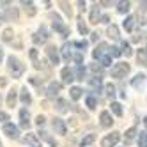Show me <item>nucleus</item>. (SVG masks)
I'll list each match as a JSON object with an SVG mask.
<instances>
[{"mask_svg":"<svg viewBox=\"0 0 147 147\" xmlns=\"http://www.w3.org/2000/svg\"><path fill=\"white\" fill-rule=\"evenodd\" d=\"M119 140H121V133H119V131H113V133L107 135V136L101 140V147H113Z\"/></svg>","mask_w":147,"mask_h":147,"instance_id":"5","label":"nucleus"},{"mask_svg":"<svg viewBox=\"0 0 147 147\" xmlns=\"http://www.w3.org/2000/svg\"><path fill=\"white\" fill-rule=\"evenodd\" d=\"M98 37H99V34H98V32H94V34H92V41H98Z\"/></svg>","mask_w":147,"mask_h":147,"instance_id":"50","label":"nucleus"},{"mask_svg":"<svg viewBox=\"0 0 147 147\" xmlns=\"http://www.w3.org/2000/svg\"><path fill=\"white\" fill-rule=\"evenodd\" d=\"M39 135H41V136H43V138H45V140H46V142H48V144H50L51 147H57V142H55L53 138H51V136H50V135H48L46 131H41Z\"/></svg>","mask_w":147,"mask_h":147,"instance_id":"35","label":"nucleus"},{"mask_svg":"<svg viewBox=\"0 0 147 147\" xmlns=\"http://www.w3.org/2000/svg\"><path fill=\"white\" fill-rule=\"evenodd\" d=\"M117 5H119V7H117V11H119L121 14H124V13H128V11H129V5H131V4H129V2H119Z\"/></svg>","mask_w":147,"mask_h":147,"instance_id":"32","label":"nucleus"},{"mask_svg":"<svg viewBox=\"0 0 147 147\" xmlns=\"http://www.w3.org/2000/svg\"><path fill=\"white\" fill-rule=\"evenodd\" d=\"M140 39H142V36H140V34H136V36H133V41H135V43H138Z\"/></svg>","mask_w":147,"mask_h":147,"instance_id":"49","label":"nucleus"},{"mask_svg":"<svg viewBox=\"0 0 147 147\" xmlns=\"http://www.w3.org/2000/svg\"><path fill=\"white\" fill-rule=\"evenodd\" d=\"M133 53V50L129 46V43H126V41H122V50H121V55H126V57H129Z\"/></svg>","mask_w":147,"mask_h":147,"instance_id":"28","label":"nucleus"},{"mask_svg":"<svg viewBox=\"0 0 147 147\" xmlns=\"http://www.w3.org/2000/svg\"><path fill=\"white\" fill-rule=\"evenodd\" d=\"M60 51H62V57H64V60H67V62H69V60L73 59V51H71V43H66L64 46H62V50H60Z\"/></svg>","mask_w":147,"mask_h":147,"instance_id":"17","label":"nucleus"},{"mask_svg":"<svg viewBox=\"0 0 147 147\" xmlns=\"http://www.w3.org/2000/svg\"><path fill=\"white\" fill-rule=\"evenodd\" d=\"M107 96L108 98H115V87L112 85V83H108V85H107Z\"/></svg>","mask_w":147,"mask_h":147,"instance_id":"42","label":"nucleus"},{"mask_svg":"<svg viewBox=\"0 0 147 147\" xmlns=\"http://www.w3.org/2000/svg\"><path fill=\"white\" fill-rule=\"evenodd\" d=\"M2 131L9 136V138H13V140H18V138H20L18 126H14L13 122H5V124H4V128H2Z\"/></svg>","mask_w":147,"mask_h":147,"instance_id":"6","label":"nucleus"},{"mask_svg":"<svg viewBox=\"0 0 147 147\" xmlns=\"http://www.w3.org/2000/svg\"><path fill=\"white\" fill-rule=\"evenodd\" d=\"M99 20H101V23H108V22H110V18H108L107 14H105V16H101Z\"/></svg>","mask_w":147,"mask_h":147,"instance_id":"48","label":"nucleus"},{"mask_svg":"<svg viewBox=\"0 0 147 147\" xmlns=\"http://www.w3.org/2000/svg\"><path fill=\"white\" fill-rule=\"evenodd\" d=\"M23 142L28 144L30 147H41V142H39V138H37L36 133H27L25 138H23Z\"/></svg>","mask_w":147,"mask_h":147,"instance_id":"12","label":"nucleus"},{"mask_svg":"<svg viewBox=\"0 0 147 147\" xmlns=\"http://www.w3.org/2000/svg\"><path fill=\"white\" fill-rule=\"evenodd\" d=\"M51 124H53V129H55V131H57L59 135H66L67 128H66V122L62 121V119L55 117V119H53V122H51Z\"/></svg>","mask_w":147,"mask_h":147,"instance_id":"11","label":"nucleus"},{"mask_svg":"<svg viewBox=\"0 0 147 147\" xmlns=\"http://www.w3.org/2000/svg\"><path fill=\"white\" fill-rule=\"evenodd\" d=\"M2 57H4V51H2V48H0V60H2Z\"/></svg>","mask_w":147,"mask_h":147,"instance_id":"51","label":"nucleus"},{"mask_svg":"<svg viewBox=\"0 0 147 147\" xmlns=\"http://www.w3.org/2000/svg\"><path fill=\"white\" fill-rule=\"evenodd\" d=\"M75 60H76L78 66H82V62H83V53H82V51H78V53L75 55Z\"/></svg>","mask_w":147,"mask_h":147,"instance_id":"46","label":"nucleus"},{"mask_svg":"<svg viewBox=\"0 0 147 147\" xmlns=\"http://www.w3.org/2000/svg\"><path fill=\"white\" fill-rule=\"evenodd\" d=\"M16 98H18V94H16V90H11L7 94V107H14L16 105Z\"/></svg>","mask_w":147,"mask_h":147,"instance_id":"26","label":"nucleus"},{"mask_svg":"<svg viewBox=\"0 0 147 147\" xmlns=\"http://www.w3.org/2000/svg\"><path fill=\"white\" fill-rule=\"evenodd\" d=\"M90 69H92V73H98V75H101V73H103V67H101V66H98V64H92V66H90Z\"/></svg>","mask_w":147,"mask_h":147,"instance_id":"44","label":"nucleus"},{"mask_svg":"<svg viewBox=\"0 0 147 147\" xmlns=\"http://www.w3.org/2000/svg\"><path fill=\"white\" fill-rule=\"evenodd\" d=\"M45 122H46V119L43 117V115H39V117L36 119V124L39 126V128H43V126H45Z\"/></svg>","mask_w":147,"mask_h":147,"instance_id":"45","label":"nucleus"},{"mask_svg":"<svg viewBox=\"0 0 147 147\" xmlns=\"http://www.w3.org/2000/svg\"><path fill=\"white\" fill-rule=\"evenodd\" d=\"M20 99H22V103H23V105H30V101H32V98H30V92L27 90V87H23V89H22Z\"/></svg>","mask_w":147,"mask_h":147,"instance_id":"20","label":"nucleus"},{"mask_svg":"<svg viewBox=\"0 0 147 147\" xmlns=\"http://www.w3.org/2000/svg\"><path fill=\"white\" fill-rule=\"evenodd\" d=\"M82 92H83V90H82L80 87H71V98L75 99V101L80 99V98H82Z\"/></svg>","mask_w":147,"mask_h":147,"instance_id":"33","label":"nucleus"},{"mask_svg":"<svg viewBox=\"0 0 147 147\" xmlns=\"http://www.w3.org/2000/svg\"><path fill=\"white\" fill-rule=\"evenodd\" d=\"M0 147H2V142H0Z\"/></svg>","mask_w":147,"mask_h":147,"instance_id":"53","label":"nucleus"},{"mask_svg":"<svg viewBox=\"0 0 147 147\" xmlns=\"http://www.w3.org/2000/svg\"><path fill=\"white\" fill-rule=\"evenodd\" d=\"M2 20H4V18H2V14H0V25H2Z\"/></svg>","mask_w":147,"mask_h":147,"instance_id":"52","label":"nucleus"},{"mask_svg":"<svg viewBox=\"0 0 147 147\" xmlns=\"http://www.w3.org/2000/svg\"><path fill=\"white\" fill-rule=\"evenodd\" d=\"M87 107L89 108H96V105H98V101H96V98H94V96H87Z\"/></svg>","mask_w":147,"mask_h":147,"instance_id":"39","label":"nucleus"},{"mask_svg":"<svg viewBox=\"0 0 147 147\" xmlns=\"http://www.w3.org/2000/svg\"><path fill=\"white\" fill-rule=\"evenodd\" d=\"M51 20H53V30H55V32H59L62 37H67L69 34H71V30H69V27H66L64 23H62L60 22V16L59 14H51Z\"/></svg>","mask_w":147,"mask_h":147,"instance_id":"2","label":"nucleus"},{"mask_svg":"<svg viewBox=\"0 0 147 147\" xmlns=\"http://www.w3.org/2000/svg\"><path fill=\"white\" fill-rule=\"evenodd\" d=\"M2 18H5L7 22H18V9L16 7H7L5 16H2Z\"/></svg>","mask_w":147,"mask_h":147,"instance_id":"15","label":"nucleus"},{"mask_svg":"<svg viewBox=\"0 0 147 147\" xmlns=\"http://www.w3.org/2000/svg\"><path fill=\"white\" fill-rule=\"evenodd\" d=\"M136 59H138V64H140V66H145V48H140V50H138Z\"/></svg>","mask_w":147,"mask_h":147,"instance_id":"34","label":"nucleus"},{"mask_svg":"<svg viewBox=\"0 0 147 147\" xmlns=\"http://www.w3.org/2000/svg\"><path fill=\"white\" fill-rule=\"evenodd\" d=\"M7 69H9V73L13 75V78H20L23 75V71H25V66L22 64V60L20 59H16V57H9L7 59Z\"/></svg>","mask_w":147,"mask_h":147,"instance_id":"1","label":"nucleus"},{"mask_svg":"<svg viewBox=\"0 0 147 147\" xmlns=\"http://www.w3.org/2000/svg\"><path fill=\"white\" fill-rule=\"evenodd\" d=\"M108 55L110 57H121V50L115 48V46H112V48H108Z\"/></svg>","mask_w":147,"mask_h":147,"instance_id":"41","label":"nucleus"},{"mask_svg":"<svg viewBox=\"0 0 147 147\" xmlns=\"http://www.w3.org/2000/svg\"><path fill=\"white\" fill-rule=\"evenodd\" d=\"M107 53H108V45H107V43H99V45L96 46V50L92 51V57L99 60L103 55H107Z\"/></svg>","mask_w":147,"mask_h":147,"instance_id":"8","label":"nucleus"},{"mask_svg":"<svg viewBox=\"0 0 147 147\" xmlns=\"http://www.w3.org/2000/svg\"><path fill=\"white\" fill-rule=\"evenodd\" d=\"M78 30H80V34H82V36H85V34L89 32V28H87V25L83 23L82 20H80V22H78Z\"/></svg>","mask_w":147,"mask_h":147,"instance_id":"40","label":"nucleus"},{"mask_svg":"<svg viewBox=\"0 0 147 147\" xmlns=\"http://www.w3.org/2000/svg\"><path fill=\"white\" fill-rule=\"evenodd\" d=\"M98 20H99V5L94 4V7L90 9V18H89V22H90V23H98Z\"/></svg>","mask_w":147,"mask_h":147,"instance_id":"19","label":"nucleus"},{"mask_svg":"<svg viewBox=\"0 0 147 147\" xmlns=\"http://www.w3.org/2000/svg\"><path fill=\"white\" fill-rule=\"evenodd\" d=\"M13 37H14L13 28H5V30H4V34H2V41H4V43H11Z\"/></svg>","mask_w":147,"mask_h":147,"instance_id":"23","label":"nucleus"},{"mask_svg":"<svg viewBox=\"0 0 147 147\" xmlns=\"http://www.w3.org/2000/svg\"><path fill=\"white\" fill-rule=\"evenodd\" d=\"M46 57L50 59V62L53 66H57L59 62H60V55H59V50L53 46V45H48L46 46Z\"/></svg>","mask_w":147,"mask_h":147,"instance_id":"7","label":"nucleus"},{"mask_svg":"<svg viewBox=\"0 0 147 147\" xmlns=\"http://www.w3.org/2000/svg\"><path fill=\"white\" fill-rule=\"evenodd\" d=\"M48 37H50V32H48V28L45 27V25H41L39 27V30L34 34V37H32V41L36 45H43V43H46L48 41Z\"/></svg>","mask_w":147,"mask_h":147,"instance_id":"4","label":"nucleus"},{"mask_svg":"<svg viewBox=\"0 0 147 147\" xmlns=\"http://www.w3.org/2000/svg\"><path fill=\"white\" fill-rule=\"evenodd\" d=\"M0 121H9V115L5 112H2V110H0Z\"/></svg>","mask_w":147,"mask_h":147,"instance_id":"47","label":"nucleus"},{"mask_svg":"<svg viewBox=\"0 0 147 147\" xmlns=\"http://www.w3.org/2000/svg\"><path fill=\"white\" fill-rule=\"evenodd\" d=\"M60 76H62V80H64V83H71L73 80H75V75H73V71L69 69V67H64L60 71Z\"/></svg>","mask_w":147,"mask_h":147,"instance_id":"16","label":"nucleus"},{"mask_svg":"<svg viewBox=\"0 0 147 147\" xmlns=\"http://www.w3.org/2000/svg\"><path fill=\"white\" fill-rule=\"evenodd\" d=\"M89 85H90L92 92H101V87H103V80H101V76H94V78H90V80H89Z\"/></svg>","mask_w":147,"mask_h":147,"instance_id":"13","label":"nucleus"},{"mask_svg":"<svg viewBox=\"0 0 147 147\" xmlns=\"http://www.w3.org/2000/svg\"><path fill=\"white\" fill-rule=\"evenodd\" d=\"M145 82V75H144V73H142V75H136L133 80H131V85L135 87V89H138L140 85H142V83Z\"/></svg>","mask_w":147,"mask_h":147,"instance_id":"21","label":"nucleus"},{"mask_svg":"<svg viewBox=\"0 0 147 147\" xmlns=\"http://www.w3.org/2000/svg\"><path fill=\"white\" fill-rule=\"evenodd\" d=\"M20 126H22V128H25V129L30 128V113H28V110H25V108L20 112Z\"/></svg>","mask_w":147,"mask_h":147,"instance_id":"10","label":"nucleus"},{"mask_svg":"<svg viewBox=\"0 0 147 147\" xmlns=\"http://www.w3.org/2000/svg\"><path fill=\"white\" fill-rule=\"evenodd\" d=\"M129 64H126V62H119V64H115L113 67H112V76L113 78H124L126 75H128V73H129Z\"/></svg>","mask_w":147,"mask_h":147,"instance_id":"3","label":"nucleus"},{"mask_svg":"<svg viewBox=\"0 0 147 147\" xmlns=\"http://www.w3.org/2000/svg\"><path fill=\"white\" fill-rule=\"evenodd\" d=\"M94 140H96V135H87V136H83V138H82L80 145H82V147H85V145H90Z\"/></svg>","mask_w":147,"mask_h":147,"instance_id":"29","label":"nucleus"},{"mask_svg":"<svg viewBox=\"0 0 147 147\" xmlns=\"http://www.w3.org/2000/svg\"><path fill=\"white\" fill-rule=\"evenodd\" d=\"M22 5H23L25 13H27L28 16H34V14H36V5H34V2H27V0H23Z\"/></svg>","mask_w":147,"mask_h":147,"instance_id":"18","label":"nucleus"},{"mask_svg":"<svg viewBox=\"0 0 147 147\" xmlns=\"http://www.w3.org/2000/svg\"><path fill=\"white\" fill-rule=\"evenodd\" d=\"M60 89H62V85H60L59 82H51L50 85H48V89H46V96L48 98H55L57 94L60 92Z\"/></svg>","mask_w":147,"mask_h":147,"instance_id":"9","label":"nucleus"},{"mask_svg":"<svg viewBox=\"0 0 147 147\" xmlns=\"http://www.w3.org/2000/svg\"><path fill=\"white\" fill-rule=\"evenodd\" d=\"M145 131H142L140 133V138H138V144H140V147H147V142H145Z\"/></svg>","mask_w":147,"mask_h":147,"instance_id":"43","label":"nucleus"},{"mask_svg":"<svg viewBox=\"0 0 147 147\" xmlns=\"http://www.w3.org/2000/svg\"><path fill=\"white\" fill-rule=\"evenodd\" d=\"M57 110H59L60 113L67 112V101H66V99H57Z\"/></svg>","mask_w":147,"mask_h":147,"instance_id":"30","label":"nucleus"},{"mask_svg":"<svg viewBox=\"0 0 147 147\" xmlns=\"http://www.w3.org/2000/svg\"><path fill=\"white\" fill-rule=\"evenodd\" d=\"M110 107H112V112H113L115 115H117V117H121V115H122V107H121L119 103L112 101V105H110Z\"/></svg>","mask_w":147,"mask_h":147,"instance_id":"31","label":"nucleus"},{"mask_svg":"<svg viewBox=\"0 0 147 147\" xmlns=\"http://www.w3.org/2000/svg\"><path fill=\"white\" fill-rule=\"evenodd\" d=\"M135 135H136V128H129L128 131H126V135H124V140H126V144H129V142L135 138Z\"/></svg>","mask_w":147,"mask_h":147,"instance_id":"27","label":"nucleus"},{"mask_svg":"<svg viewBox=\"0 0 147 147\" xmlns=\"http://www.w3.org/2000/svg\"><path fill=\"white\" fill-rule=\"evenodd\" d=\"M83 76H85V67H83V66H76V80L83 82Z\"/></svg>","mask_w":147,"mask_h":147,"instance_id":"36","label":"nucleus"},{"mask_svg":"<svg viewBox=\"0 0 147 147\" xmlns=\"http://www.w3.org/2000/svg\"><path fill=\"white\" fill-rule=\"evenodd\" d=\"M124 28L126 30H128V32H131V30H133V27H135V16H128V18H126L124 20Z\"/></svg>","mask_w":147,"mask_h":147,"instance_id":"24","label":"nucleus"},{"mask_svg":"<svg viewBox=\"0 0 147 147\" xmlns=\"http://www.w3.org/2000/svg\"><path fill=\"white\" fill-rule=\"evenodd\" d=\"M99 62H101V67H103V66H110V64H112V57H110V55H103V57L99 59Z\"/></svg>","mask_w":147,"mask_h":147,"instance_id":"38","label":"nucleus"},{"mask_svg":"<svg viewBox=\"0 0 147 147\" xmlns=\"http://www.w3.org/2000/svg\"><path fill=\"white\" fill-rule=\"evenodd\" d=\"M107 34H108L110 39H119V28L115 27V25H110V27L107 28Z\"/></svg>","mask_w":147,"mask_h":147,"instance_id":"22","label":"nucleus"},{"mask_svg":"<svg viewBox=\"0 0 147 147\" xmlns=\"http://www.w3.org/2000/svg\"><path fill=\"white\" fill-rule=\"evenodd\" d=\"M71 46H76V48H80V51L83 53V50L87 48V41H75V43H71Z\"/></svg>","mask_w":147,"mask_h":147,"instance_id":"37","label":"nucleus"},{"mask_svg":"<svg viewBox=\"0 0 147 147\" xmlns=\"http://www.w3.org/2000/svg\"><path fill=\"white\" fill-rule=\"evenodd\" d=\"M99 119H101V126H103V128H110V126L113 124V119H112L110 112H101Z\"/></svg>","mask_w":147,"mask_h":147,"instance_id":"14","label":"nucleus"},{"mask_svg":"<svg viewBox=\"0 0 147 147\" xmlns=\"http://www.w3.org/2000/svg\"><path fill=\"white\" fill-rule=\"evenodd\" d=\"M59 5L62 7V11H64L67 16H73V9H71V4H69V2H64V0H60Z\"/></svg>","mask_w":147,"mask_h":147,"instance_id":"25","label":"nucleus"}]
</instances>
